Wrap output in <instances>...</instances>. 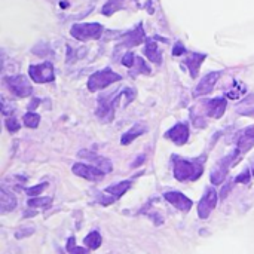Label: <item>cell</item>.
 I'll list each match as a JSON object with an SVG mask.
<instances>
[{
	"mask_svg": "<svg viewBox=\"0 0 254 254\" xmlns=\"http://www.w3.org/2000/svg\"><path fill=\"white\" fill-rule=\"evenodd\" d=\"M121 97H122V92H115L110 97H100L98 98V109L95 113L103 122H110L113 119L115 109H116V104H118Z\"/></svg>",
	"mask_w": 254,
	"mask_h": 254,
	"instance_id": "cell-5",
	"label": "cell"
},
{
	"mask_svg": "<svg viewBox=\"0 0 254 254\" xmlns=\"http://www.w3.org/2000/svg\"><path fill=\"white\" fill-rule=\"evenodd\" d=\"M31 234H34V228H25V229H19V231H16V234H15V238L21 240V238L30 237Z\"/></svg>",
	"mask_w": 254,
	"mask_h": 254,
	"instance_id": "cell-32",
	"label": "cell"
},
{
	"mask_svg": "<svg viewBox=\"0 0 254 254\" xmlns=\"http://www.w3.org/2000/svg\"><path fill=\"white\" fill-rule=\"evenodd\" d=\"M65 249H67V253L68 254H89V250H86V249H83V247H77V246H76V240H74V237H70V238H68Z\"/></svg>",
	"mask_w": 254,
	"mask_h": 254,
	"instance_id": "cell-24",
	"label": "cell"
},
{
	"mask_svg": "<svg viewBox=\"0 0 254 254\" xmlns=\"http://www.w3.org/2000/svg\"><path fill=\"white\" fill-rule=\"evenodd\" d=\"M235 143H237V149L241 153H247L249 150H252L254 147V125H250V127L241 129L237 134Z\"/></svg>",
	"mask_w": 254,
	"mask_h": 254,
	"instance_id": "cell-12",
	"label": "cell"
},
{
	"mask_svg": "<svg viewBox=\"0 0 254 254\" xmlns=\"http://www.w3.org/2000/svg\"><path fill=\"white\" fill-rule=\"evenodd\" d=\"M9 91L19 97V98H25V97H30L33 94V88L28 82V79L24 76V74H16V76H9L4 79Z\"/></svg>",
	"mask_w": 254,
	"mask_h": 254,
	"instance_id": "cell-6",
	"label": "cell"
},
{
	"mask_svg": "<svg viewBox=\"0 0 254 254\" xmlns=\"http://www.w3.org/2000/svg\"><path fill=\"white\" fill-rule=\"evenodd\" d=\"M15 207H16V198L3 188L0 190V210H1V213L12 211V210H15Z\"/></svg>",
	"mask_w": 254,
	"mask_h": 254,
	"instance_id": "cell-20",
	"label": "cell"
},
{
	"mask_svg": "<svg viewBox=\"0 0 254 254\" xmlns=\"http://www.w3.org/2000/svg\"><path fill=\"white\" fill-rule=\"evenodd\" d=\"M143 161H144V156H140V158H138V161H137L132 167H138V164H141Z\"/></svg>",
	"mask_w": 254,
	"mask_h": 254,
	"instance_id": "cell-35",
	"label": "cell"
},
{
	"mask_svg": "<svg viewBox=\"0 0 254 254\" xmlns=\"http://www.w3.org/2000/svg\"><path fill=\"white\" fill-rule=\"evenodd\" d=\"M243 115H246V116H254V110H249V112H241Z\"/></svg>",
	"mask_w": 254,
	"mask_h": 254,
	"instance_id": "cell-36",
	"label": "cell"
},
{
	"mask_svg": "<svg viewBox=\"0 0 254 254\" xmlns=\"http://www.w3.org/2000/svg\"><path fill=\"white\" fill-rule=\"evenodd\" d=\"M226 106H228V101L223 97L207 100L204 101V115L214 118V119H220L223 113L226 112Z\"/></svg>",
	"mask_w": 254,
	"mask_h": 254,
	"instance_id": "cell-10",
	"label": "cell"
},
{
	"mask_svg": "<svg viewBox=\"0 0 254 254\" xmlns=\"http://www.w3.org/2000/svg\"><path fill=\"white\" fill-rule=\"evenodd\" d=\"M83 243H85V246H86L89 250H97V249H100V246H101V243H103V238H101V235H100L98 231H92V232H89V234L85 237Z\"/></svg>",
	"mask_w": 254,
	"mask_h": 254,
	"instance_id": "cell-22",
	"label": "cell"
},
{
	"mask_svg": "<svg viewBox=\"0 0 254 254\" xmlns=\"http://www.w3.org/2000/svg\"><path fill=\"white\" fill-rule=\"evenodd\" d=\"M250 170H244L240 176H237L235 182L237 183H250Z\"/></svg>",
	"mask_w": 254,
	"mask_h": 254,
	"instance_id": "cell-31",
	"label": "cell"
},
{
	"mask_svg": "<svg viewBox=\"0 0 254 254\" xmlns=\"http://www.w3.org/2000/svg\"><path fill=\"white\" fill-rule=\"evenodd\" d=\"M103 25L98 22H79L71 25L70 28V34L76 39V40H91V39H100L103 34Z\"/></svg>",
	"mask_w": 254,
	"mask_h": 254,
	"instance_id": "cell-3",
	"label": "cell"
},
{
	"mask_svg": "<svg viewBox=\"0 0 254 254\" xmlns=\"http://www.w3.org/2000/svg\"><path fill=\"white\" fill-rule=\"evenodd\" d=\"M146 36H144V30H143V25H137L132 31L127 33L124 37H122V46L125 48H132V46H137V45H141L144 42Z\"/></svg>",
	"mask_w": 254,
	"mask_h": 254,
	"instance_id": "cell-16",
	"label": "cell"
},
{
	"mask_svg": "<svg viewBox=\"0 0 254 254\" xmlns=\"http://www.w3.org/2000/svg\"><path fill=\"white\" fill-rule=\"evenodd\" d=\"M165 199L173 205V207H176L177 210H180V211H183V213H188L190 208H192V205H193V202H192V199H189L186 195H183L182 192H167L165 195Z\"/></svg>",
	"mask_w": 254,
	"mask_h": 254,
	"instance_id": "cell-14",
	"label": "cell"
},
{
	"mask_svg": "<svg viewBox=\"0 0 254 254\" xmlns=\"http://www.w3.org/2000/svg\"><path fill=\"white\" fill-rule=\"evenodd\" d=\"M4 125H6L7 131H10V132H16V131L21 128L19 122H18L15 118H7V119L4 121Z\"/></svg>",
	"mask_w": 254,
	"mask_h": 254,
	"instance_id": "cell-29",
	"label": "cell"
},
{
	"mask_svg": "<svg viewBox=\"0 0 254 254\" xmlns=\"http://www.w3.org/2000/svg\"><path fill=\"white\" fill-rule=\"evenodd\" d=\"M146 129H147V127H146V125H143V124H135L132 128H129V129L122 135L121 143H122L124 146L131 144L135 138H138L140 135H143V134L146 132Z\"/></svg>",
	"mask_w": 254,
	"mask_h": 254,
	"instance_id": "cell-18",
	"label": "cell"
},
{
	"mask_svg": "<svg viewBox=\"0 0 254 254\" xmlns=\"http://www.w3.org/2000/svg\"><path fill=\"white\" fill-rule=\"evenodd\" d=\"M134 65H137V71L138 73H146V74H149L150 73V67L146 64V61L143 60V58H140V57H137L135 58V64Z\"/></svg>",
	"mask_w": 254,
	"mask_h": 254,
	"instance_id": "cell-28",
	"label": "cell"
},
{
	"mask_svg": "<svg viewBox=\"0 0 254 254\" xmlns=\"http://www.w3.org/2000/svg\"><path fill=\"white\" fill-rule=\"evenodd\" d=\"M135 58H137V57H135L132 52H127V54L124 55V58H122V64H124L125 67L132 68L134 64H135Z\"/></svg>",
	"mask_w": 254,
	"mask_h": 254,
	"instance_id": "cell-30",
	"label": "cell"
},
{
	"mask_svg": "<svg viewBox=\"0 0 254 254\" xmlns=\"http://www.w3.org/2000/svg\"><path fill=\"white\" fill-rule=\"evenodd\" d=\"M252 173H253V177H254V159H253V162H252Z\"/></svg>",
	"mask_w": 254,
	"mask_h": 254,
	"instance_id": "cell-37",
	"label": "cell"
},
{
	"mask_svg": "<svg viewBox=\"0 0 254 254\" xmlns=\"http://www.w3.org/2000/svg\"><path fill=\"white\" fill-rule=\"evenodd\" d=\"M217 205V192L213 188H207L204 196L201 198L199 204H198V216L199 219H208L211 211L216 208Z\"/></svg>",
	"mask_w": 254,
	"mask_h": 254,
	"instance_id": "cell-8",
	"label": "cell"
},
{
	"mask_svg": "<svg viewBox=\"0 0 254 254\" xmlns=\"http://www.w3.org/2000/svg\"><path fill=\"white\" fill-rule=\"evenodd\" d=\"M39 122H40V116L37 113L28 112V113L24 115V125L27 128H37L39 127Z\"/></svg>",
	"mask_w": 254,
	"mask_h": 254,
	"instance_id": "cell-25",
	"label": "cell"
},
{
	"mask_svg": "<svg viewBox=\"0 0 254 254\" xmlns=\"http://www.w3.org/2000/svg\"><path fill=\"white\" fill-rule=\"evenodd\" d=\"M122 79L121 74H118L116 71H113L110 67H106L100 71H95L89 76L88 79V89L91 92H97V91H101L104 88H107L109 85L115 83V82H119Z\"/></svg>",
	"mask_w": 254,
	"mask_h": 254,
	"instance_id": "cell-2",
	"label": "cell"
},
{
	"mask_svg": "<svg viewBox=\"0 0 254 254\" xmlns=\"http://www.w3.org/2000/svg\"><path fill=\"white\" fill-rule=\"evenodd\" d=\"M207 58V54H198V52H190L186 60L183 61V64L189 68L190 71V77H196L198 73H199V67L201 64L204 63V60Z\"/></svg>",
	"mask_w": 254,
	"mask_h": 254,
	"instance_id": "cell-17",
	"label": "cell"
},
{
	"mask_svg": "<svg viewBox=\"0 0 254 254\" xmlns=\"http://www.w3.org/2000/svg\"><path fill=\"white\" fill-rule=\"evenodd\" d=\"M238 155H241V152H240L238 149H235L234 152H231L229 155H226L225 158H222V159L217 162V165L214 167V170L211 171V176H210L213 185H220V183L226 179L228 171H229V168L235 164Z\"/></svg>",
	"mask_w": 254,
	"mask_h": 254,
	"instance_id": "cell-4",
	"label": "cell"
},
{
	"mask_svg": "<svg viewBox=\"0 0 254 254\" xmlns=\"http://www.w3.org/2000/svg\"><path fill=\"white\" fill-rule=\"evenodd\" d=\"M28 74H30L31 80L36 82V83H48V82H52L55 79L54 65L49 61L42 63V64L30 65L28 67Z\"/></svg>",
	"mask_w": 254,
	"mask_h": 254,
	"instance_id": "cell-7",
	"label": "cell"
},
{
	"mask_svg": "<svg viewBox=\"0 0 254 254\" xmlns=\"http://www.w3.org/2000/svg\"><path fill=\"white\" fill-rule=\"evenodd\" d=\"M205 159H207L205 155L195 158V159H185V158L174 155L171 161H173V171H174L176 180H179V182L198 180L204 173Z\"/></svg>",
	"mask_w": 254,
	"mask_h": 254,
	"instance_id": "cell-1",
	"label": "cell"
},
{
	"mask_svg": "<svg viewBox=\"0 0 254 254\" xmlns=\"http://www.w3.org/2000/svg\"><path fill=\"white\" fill-rule=\"evenodd\" d=\"M51 202H52V198L45 196V198H31V199H28L27 204L31 208H42V207H49Z\"/></svg>",
	"mask_w": 254,
	"mask_h": 254,
	"instance_id": "cell-26",
	"label": "cell"
},
{
	"mask_svg": "<svg viewBox=\"0 0 254 254\" xmlns=\"http://www.w3.org/2000/svg\"><path fill=\"white\" fill-rule=\"evenodd\" d=\"M39 103H40V101H39L37 98H34V100H33V101H31V103L28 104V109H30V110H33V109H34V106H37Z\"/></svg>",
	"mask_w": 254,
	"mask_h": 254,
	"instance_id": "cell-34",
	"label": "cell"
},
{
	"mask_svg": "<svg viewBox=\"0 0 254 254\" xmlns=\"http://www.w3.org/2000/svg\"><path fill=\"white\" fill-rule=\"evenodd\" d=\"M186 52V48L183 46V43L182 42H177L176 45H174V48H173V55L174 57H180V55H183Z\"/></svg>",
	"mask_w": 254,
	"mask_h": 254,
	"instance_id": "cell-33",
	"label": "cell"
},
{
	"mask_svg": "<svg viewBox=\"0 0 254 254\" xmlns=\"http://www.w3.org/2000/svg\"><path fill=\"white\" fill-rule=\"evenodd\" d=\"M71 171L79 176V177H83L89 182H100L106 173L100 168H97L95 165H86V164H74L71 167Z\"/></svg>",
	"mask_w": 254,
	"mask_h": 254,
	"instance_id": "cell-9",
	"label": "cell"
},
{
	"mask_svg": "<svg viewBox=\"0 0 254 254\" xmlns=\"http://www.w3.org/2000/svg\"><path fill=\"white\" fill-rule=\"evenodd\" d=\"M220 74H222L220 71H211V73L205 74V76L201 79V82L196 85V88H195V91H193V95H195V97H202V95L210 94V92L214 89V86H216V83H217Z\"/></svg>",
	"mask_w": 254,
	"mask_h": 254,
	"instance_id": "cell-11",
	"label": "cell"
},
{
	"mask_svg": "<svg viewBox=\"0 0 254 254\" xmlns=\"http://www.w3.org/2000/svg\"><path fill=\"white\" fill-rule=\"evenodd\" d=\"M164 137L168 138V140H171V141H173L174 144H177V146H183V144H186L188 140H189V127H188L186 124H177V125H174L173 128H170V129L165 132Z\"/></svg>",
	"mask_w": 254,
	"mask_h": 254,
	"instance_id": "cell-13",
	"label": "cell"
},
{
	"mask_svg": "<svg viewBox=\"0 0 254 254\" xmlns=\"http://www.w3.org/2000/svg\"><path fill=\"white\" fill-rule=\"evenodd\" d=\"M46 188H48V183H40V185H37V186H33V188L25 189V193L30 195V196H37V195H40Z\"/></svg>",
	"mask_w": 254,
	"mask_h": 254,
	"instance_id": "cell-27",
	"label": "cell"
},
{
	"mask_svg": "<svg viewBox=\"0 0 254 254\" xmlns=\"http://www.w3.org/2000/svg\"><path fill=\"white\" fill-rule=\"evenodd\" d=\"M79 156L83 158V159H86V161H89V162H92L97 168L103 170L106 174L110 173V171L113 170V164H112L110 159H107V158H104V156H100V155H97V153H92V152H89V150H80V152H79Z\"/></svg>",
	"mask_w": 254,
	"mask_h": 254,
	"instance_id": "cell-15",
	"label": "cell"
},
{
	"mask_svg": "<svg viewBox=\"0 0 254 254\" xmlns=\"http://www.w3.org/2000/svg\"><path fill=\"white\" fill-rule=\"evenodd\" d=\"M131 188V180H125V182H121V183H116V185H112L109 188H106V193L112 195V198L118 199L121 196H124Z\"/></svg>",
	"mask_w": 254,
	"mask_h": 254,
	"instance_id": "cell-21",
	"label": "cell"
},
{
	"mask_svg": "<svg viewBox=\"0 0 254 254\" xmlns=\"http://www.w3.org/2000/svg\"><path fill=\"white\" fill-rule=\"evenodd\" d=\"M121 7H124V0H109L106 3V6L103 7V13L107 15V16H110L112 13H115Z\"/></svg>",
	"mask_w": 254,
	"mask_h": 254,
	"instance_id": "cell-23",
	"label": "cell"
},
{
	"mask_svg": "<svg viewBox=\"0 0 254 254\" xmlns=\"http://www.w3.org/2000/svg\"><path fill=\"white\" fill-rule=\"evenodd\" d=\"M144 55L152 61V63H156V64H161L162 63V54L156 45V42L153 39H147L146 40V48H144Z\"/></svg>",
	"mask_w": 254,
	"mask_h": 254,
	"instance_id": "cell-19",
	"label": "cell"
}]
</instances>
